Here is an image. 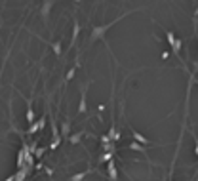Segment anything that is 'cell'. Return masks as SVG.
Here are the masks:
<instances>
[{
    "label": "cell",
    "instance_id": "1",
    "mask_svg": "<svg viewBox=\"0 0 198 181\" xmlns=\"http://www.w3.org/2000/svg\"><path fill=\"white\" fill-rule=\"evenodd\" d=\"M166 38H168V44L172 46V50L177 54V52L181 50V40H177L175 36H173V33H172V31H168V33H166Z\"/></svg>",
    "mask_w": 198,
    "mask_h": 181
},
{
    "label": "cell",
    "instance_id": "2",
    "mask_svg": "<svg viewBox=\"0 0 198 181\" xmlns=\"http://www.w3.org/2000/svg\"><path fill=\"white\" fill-rule=\"evenodd\" d=\"M109 29V25H105V27H94V31H91V36H90V40L94 42V40H97L101 38V36L105 34V31Z\"/></svg>",
    "mask_w": 198,
    "mask_h": 181
},
{
    "label": "cell",
    "instance_id": "3",
    "mask_svg": "<svg viewBox=\"0 0 198 181\" xmlns=\"http://www.w3.org/2000/svg\"><path fill=\"white\" fill-rule=\"evenodd\" d=\"M78 34H80V25H78V21H74V29H72V38H71V42H72V44L76 42Z\"/></svg>",
    "mask_w": 198,
    "mask_h": 181
},
{
    "label": "cell",
    "instance_id": "4",
    "mask_svg": "<svg viewBox=\"0 0 198 181\" xmlns=\"http://www.w3.org/2000/svg\"><path fill=\"white\" fill-rule=\"evenodd\" d=\"M51 48H54V52H55V55H61V42H54L51 44Z\"/></svg>",
    "mask_w": 198,
    "mask_h": 181
},
{
    "label": "cell",
    "instance_id": "5",
    "mask_svg": "<svg viewBox=\"0 0 198 181\" xmlns=\"http://www.w3.org/2000/svg\"><path fill=\"white\" fill-rule=\"evenodd\" d=\"M51 4H54V2H44V10H42V15H44V17H48V11H50Z\"/></svg>",
    "mask_w": 198,
    "mask_h": 181
},
{
    "label": "cell",
    "instance_id": "6",
    "mask_svg": "<svg viewBox=\"0 0 198 181\" xmlns=\"http://www.w3.org/2000/svg\"><path fill=\"white\" fill-rule=\"evenodd\" d=\"M34 120V112H33V107L27 109V122H33Z\"/></svg>",
    "mask_w": 198,
    "mask_h": 181
},
{
    "label": "cell",
    "instance_id": "7",
    "mask_svg": "<svg viewBox=\"0 0 198 181\" xmlns=\"http://www.w3.org/2000/svg\"><path fill=\"white\" fill-rule=\"evenodd\" d=\"M133 137H135L137 141H141V143H147V139H145V137H143V135H141V134H137V132H133Z\"/></svg>",
    "mask_w": 198,
    "mask_h": 181
},
{
    "label": "cell",
    "instance_id": "8",
    "mask_svg": "<svg viewBox=\"0 0 198 181\" xmlns=\"http://www.w3.org/2000/svg\"><path fill=\"white\" fill-rule=\"evenodd\" d=\"M78 111H80V112H84V111H86V97H82V99H80V107H78Z\"/></svg>",
    "mask_w": 198,
    "mask_h": 181
},
{
    "label": "cell",
    "instance_id": "9",
    "mask_svg": "<svg viewBox=\"0 0 198 181\" xmlns=\"http://www.w3.org/2000/svg\"><path fill=\"white\" fill-rule=\"evenodd\" d=\"M80 179H84V174H78V175H74L71 181H80Z\"/></svg>",
    "mask_w": 198,
    "mask_h": 181
},
{
    "label": "cell",
    "instance_id": "10",
    "mask_svg": "<svg viewBox=\"0 0 198 181\" xmlns=\"http://www.w3.org/2000/svg\"><path fill=\"white\" fill-rule=\"evenodd\" d=\"M80 135H82V134H76V135H72V137H71V141H72V143H76V141L80 139Z\"/></svg>",
    "mask_w": 198,
    "mask_h": 181
},
{
    "label": "cell",
    "instance_id": "11",
    "mask_svg": "<svg viewBox=\"0 0 198 181\" xmlns=\"http://www.w3.org/2000/svg\"><path fill=\"white\" fill-rule=\"evenodd\" d=\"M72 76H74V69H71V71H69V72H67V80H71V78H72Z\"/></svg>",
    "mask_w": 198,
    "mask_h": 181
},
{
    "label": "cell",
    "instance_id": "12",
    "mask_svg": "<svg viewBox=\"0 0 198 181\" xmlns=\"http://www.w3.org/2000/svg\"><path fill=\"white\" fill-rule=\"evenodd\" d=\"M67 132H69V124L65 122V124H63V135H65V134H67Z\"/></svg>",
    "mask_w": 198,
    "mask_h": 181
},
{
    "label": "cell",
    "instance_id": "13",
    "mask_svg": "<svg viewBox=\"0 0 198 181\" xmlns=\"http://www.w3.org/2000/svg\"><path fill=\"white\" fill-rule=\"evenodd\" d=\"M194 152H196V155H198V139H196V151H194Z\"/></svg>",
    "mask_w": 198,
    "mask_h": 181
}]
</instances>
